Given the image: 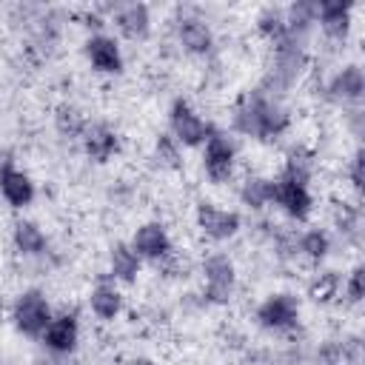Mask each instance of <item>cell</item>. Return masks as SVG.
I'll use <instances>...</instances> for the list:
<instances>
[{
	"label": "cell",
	"mask_w": 365,
	"mask_h": 365,
	"mask_svg": "<svg viewBox=\"0 0 365 365\" xmlns=\"http://www.w3.org/2000/svg\"><path fill=\"white\" fill-rule=\"evenodd\" d=\"M140 259H148V262H163L165 257L174 254L171 248V234L163 222L151 220V222H143L137 225V231L131 234V242H128Z\"/></svg>",
	"instance_id": "9"
},
{
	"label": "cell",
	"mask_w": 365,
	"mask_h": 365,
	"mask_svg": "<svg viewBox=\"0 0 365 365\" xmlns=\"http://www.w3.org/2000/svg\"><path fill=\"white\" fill-rule=\"evenodd\" d=\"M257 31L274 46L279 43L285 34H288V23H285V9H277V6H268L257 14Z\"/></svg>",
	"instance_id": "25"
},
{
	"label": "cell",
	"mask_w": 365,
	"mask_h": 365,
	"mask_svg": "<svg viewBox=\"0 0 365 365\" xmlns=\"http://www.w3.org/2000/svg\"><path fill=\"white\" fill-rule=\"evenodd\" d=\"M177 43L182 46V51H188L194 57H205L214 48V31L202 17L182 14L177 20Z\"/></svg>",
	"instance_id": "15"
},
{
	"label": "cell",
	"mask_w": 365,
	"mask_h": 365,
	"mask_svg": "<svg viewBox=\"0 0 365 365\" xmlns=\"http://www.w3.org/2000/svg\"><path fill=\"white\" fill-rule=\"evenodd\" d=\"M0 197L11 205V208H29L37 197V188H34V180L14 168V163L9 157L0 160Z\"/></svg>",
	"instance_id": "11"
},
{
	"label": "cell",
	"mask_w": 365,
	"mask_h": 365,
	"mask_svg": "<svg viewBox=\"0 0 365 365\" xmlns=\"http://www.w3.org/2000/svg\"><path fill=\"white\" fill-rule=\"evenodd\" d=\"M237 291V265L228 254L214 251L202 259V299L211 305H228Z\"/></svg>",
	"instance_id": "2"
},
{
	"label": "cell",
	"mask_w": 365,
	"mask_h": 365,
	"mask_svg": "<svg viewBox=\"0 0 365 365\" xmlns=\"http://www.w3.org/2000/svg\"><path fill=\"white\" fill-rule=\"evenodd\" d=\"M339 291H342V282H339L336 271H322L308 285V294L314 302H331L334 297H339Z\"/></svg>",
	"instance_id": "27"
},
{
	"label": "cell",
	"mask_w": 365,
	"mask_h": 365,
	"mask_svg": "<svg viewBox=\"0 0 365 365\" xmlns=\"http://www.w3.org/2000/svg\"><path fill=\"white\" fill-rule=\"evenodd\" d=\"M40 342H43L54 356H68V354H74V351H77V342H80V319H77V314H68V311L54 314L51 322H48V328L43 331Z\"/></svg>",
	"instance_id": "10"
},
{
	"label": "cell",
	"mask_w": 365,
	"mask_h": 365,
	"mask_svg": "<svg viewBox=\"0 0 365 365\" xmlns=\"http://www.w3.org/2000/svg\"><path fill=\"white\" fill-rule=\"evenodd\" d=\"M285 180H294V182H302V185H311L314 180V154L302 145L291 148L285 154V163H282V174Z\"/></svg>",
	"instance_id": "22"
},
{
	"label": "cell",
	"mask_w": 365,
	"mask_h": 365,
	"mask_svg": "<svg viewBox=\"0 0 365 365\" xmlns=\"http://www.w3.org/2000/svg\"><path fill=\"white\" fill-rule=\"evenodd\" d=\"M211 128H214V125H211L208 120H202V117L191 108L188 100L177 97V100L171 103V108H168V134L177 140L180 148H200V145L208 140Z\"/></svg>",
	"instance_id": "4"
},
{
	"label": "cell",
	"mask_w": 365,
	"mask_h": 365,
	"mask_svg": "<svg viewBox=\"0 0 365 365\" xmlns=\"http://www.w3.org/2000/svg\"><path fill=\"white\" fill-rule=\"evenodd\" d=\"M128 365H157L151 356H134V359H128Z\"/></svg>",
	"instance_id": "31"
},
{
	"label": "cell",
	"mask_w": 365,
	"mask_h": 365,
	"mask_svg": "<svg viewBox=\"0 0 365 365\" xmlns=\"http://www.w3.org/2000/svg\"><path fill=\"white\" fill-rule=\"evenodd\" d=\"M154 160L160 163V168H171V171H177L182 165V148L177 145V140L171 134H157V140H154Z\"/></svg>",
	"instance_id": "26"
},
{
	"label": "cell",
	"mask_w": 365,
	"mask_h": 365,
	"mask_svg": "<svg viewBox=\"0 0 365 365\" xmlns=\"http://www.w3.org/2000/svg\"><path fill=\"white\" fill-rule=\"evenodd\" d=\"M317 26L322 29V34L328 40H348L351 29H354V6L342 3V0H319L317 6Z\"/></svg>",
	"instance_id": "12"
},
{
	"label": "cell",
	"mask_w": 365,
	"mask_h": 365,
	"mask_svg": "<svg viewBox=\"0 0 365 365\" xmlns=\"http://www.w3.org/2000/svg\"><path fill=\"white\" fill-rule=\"evenodd\" d=\"M348 180L354 185V191H362V182H365V160H362V151L356 148L351 163H348Z\"/></svg>",
	"instance_id": "29"
},
{
	"label": "cell",
	"mask_w": 365,
	"mask_h": 365,
	"mask_svg": "<svg viewBox=\"0 0 365 365\" xmlns=\"http://www.w3.org/2000/svg\"><path fill=\"white\" fill-rule=\"evenodd\" d=\"M114 26L128 40H145L151 34V9L145 3H123L114 11Z\"/></svg>",
	"instance_id": "17"
},
{
	"label": "cell",
	"mask_w": 365,
	"mask_h": 365,
	"mask_svg": "<svg viewBox=\"0 0 365 365\" xmlns=\"http://www.w3.org/2000/svg\"><path fill=\"white\" fill-rule=\"evenodd\" d=\"M80 143H83V151H86V157L91 163H108L120 148L117 131L111 125H106V123H88L83 137H80Z\"/></svg>",
	"instance_id": "16"
},
{
	"label": "cell",
	"mask_w": 365,
	"mask_h": 365,
	"mask_svg": "<svg viewBox=\"0 0 365 365\" xmlns=\"http://www.w3.org/2000/svg\"><path fill=\"white\" fill-rule=\"evenodd\" d=\"M194 222H197V228H200L208 240H214V242L234 240V237L240 234V228H242V217H240L234 208H220L217 202H208V200L197 202V208H194Z\"/></svg>",
	"instance_id": "7"
},
{
	"label": "cell",
	"mask_w": 365,
	"mask_h": 365,
	"mask_svg": "<svg viewBox=\"0 0 365 365\" xmlns=\"http://www.w3.org/2000/svg\"><path fill=\"white\" fill-rule=\"evenodd\" d=\"M51 317H54L51 314V305H48L46 294L37 291V288L23 291L14 299V305H11V322H14V328L23 336H31V339H40L43 336V331L51 322Z\"/></svg>",
	"instance_id": "3"
},
{
	"label": "cell",
	"mask_w": 365,
	"mask_h": 365,
	"mask_svg": "<svg viewBox=\"0 0 365 365\" xmlns=\"http://www.w3.org/2000/svg\"><path fill=\"white\" fill-rule=\"evenodd\" d=\"M271 205H277L288 220L305 222L314 211L311 185H302V182H294L285 177H274V202Z\"/></svg>",
	"instance_id": "8"
},
{
	"label": "cell",
	"mask_w": 365,
	"mask_h": 365,
	"mask_svg": "<svg viewBox=\"0 0 365 365\" xmlns=\"http://www.w3.org/2000/svg\"><path fill=\"white\" fill-rule=\"evenodd\" d=\"M86 125H88V120H86V114H83L77 106L63 103V106L54 111V128H57V134L66 137V140H80L83 131H86Z\"/></svg>",
	"instance_id": "24"
},
{
	"label": "cell",
	"mask_w": 365,
	"mask_h": 365,
	"mask_svg": "<svg viewBox=\"0 0 365 365\" xmlns=\"http://www.w3.org/2000/svg\"><path fill=\"white\" fill-rule=\"evenodd\" d=\"M342 291H345V297H348L351 305H359L362 302V297H365V268L362 265H354V271L342 282Z\"/></svg>",
	"instance_id": "28"
},
{
	"label": "cell",
	"mask_w": 365,
	"mask_h": 365,
	"mask_svg": "<svg viewBox=\"0 0 365 365\" xmlns=\"http://www.w3.org/2000/svg\"><path fill=\"white\" fill-rule=\"evenodd\" d=\"M11 245L17 254L23 257H43L48 248V237L43 234V228L31 220H17L11 225Z\"/></svg>",
	"instance_id": "21"
},
{
	"label": "cell",
	"mask_w": 365,
	"mask_h": 365,
	"mask_svg": "<svg viewBox=\"0 0 365 365\" xmlns=\"http://www.w3.org/2000/svg\"><path fill=\"white\" fill-rule=\"evenodd\" d=\"M342 356H345V345H336V342H325L317 351V362L319 365H339Z\"/></svg>",
	"instance_id": "30"
},
{
	"label": "cell",
	"mask_w": 365,
	"mask_h": 365,
	"mask_svg": "<svg viewBox=\"0 0 365 365\" xmlns=\"http://www.w3.org/2000/svg\"><path fill=\"white\" fill-rule=\"evenodd\" d=\"M328 100L342 103V106H356L365 97V71L356 63L342 66L331 80H328Z\"/></svg>",
	"instance_id": "13"
},
{
	"label": "cell",
	"mask_w": 365,
	"mask_h": 365,
	"mask_svg": "<svg viewBox=\"0 0 365 365\" xmlns=\"http://www.w3.org/2000/svg\"><path fill=\"white\" fill-rule=\"evenodd\" d=\"M254 317H257V322L265 331L285 334V331H291V328L299 325V299H297V294H288V291L268 294L257 305V314Z\"/></svg>",
	"instance_id": "6"
},
{
	"label": "cell",
	"mask_w": 365,
	"mask_h": 365,
	"mask_svg": "<svg viewBox=\"0 0 365 365\" xmlns=\"http://www.w3.org/2000/svg\"><path fill=\"white\" fill-rule=\"evenodd\" d=\"M234 168H237V145L234 140L220 131V128H211L208 140L202 143V171L205 177L214 182V185H222L234 177Z\"/></svg>",
	"instance_id": "5"
},
{
	"label": "cell",
	"mask_w": 365,
	"mask_h": 365,
	"mask_svg": "<svg viewBox=\"0 0 365 365\" xmlns=\"http://www.w3.org/2000/svg\"><path fill=\"white\" fill-rule=\"evenodd\" d=\"M140 271H143V259L137 257V251L128 242H114L108 248V277L114 282L131 285V282H137Z\"/></svg>",
	"instance_id": "18"
},
{
	"label": "cell",
	"mask_w": 365,
	"mask_h": 365,
	"mask_svg": "<svg viewBox=\"0 0 365 365\" xmlns=\"http://www.w3.org/2000/svg\"><path fill=\"white\" fill-rule=\"evenodd\" d=\"M240 202L248 211H262L274 202V177H262V174H248L240 188H237Z\"/></svg>",
	"instance_id": "20"
},
{
	"label": "cell",
	"mask_w": 365,
	"mask_h": 365,
	"mask_svg": "<svg viewBox=\"0 0 365 365\" xmlns=\"http://www.w3.org/2000/svg\"><path fill=\"white\" fill-rule=\"evenodd\" d=\"M86 60L100 74H120L123 71L120 43H117V37H111L106 31L103 34H88V40H86Z\"/></svg>",
	"instance_id": "14"
},
{
	"label": "cell",
	"mask_w": 365,
	"mask_h": 365,
	"mask_svg": "<svg viewBox=\"0 0 365 365\" xmlns=\"http://www.w3.org/2000/svg\"><path fill=\"white\" fill-rule=\"evenodd\" d=\"M88 308H91V314H94L97 319H103V322H111V319L120 317V311H123V294H120V288L114 285V279H100V282L88 291Z\"/></svg>",
	"instance_id": "19"
},
{
	"label": "cell",
	"mask_w": 365,
	"mask_h": 365,
	"mask_svg": "<svg viewBox=\"0 0 365 365\" xmlns=\"http://www.w3.org/2000/svg\"><path fill=\"white\" fill-rule=\"evenodd\" d=\"M297 254L308 257L311 262H319L331 254V234L325 228H308L297 237Z\"/></svg>",
	"instance_id": "23"
},
{
	"label": "cell",
	"mask_w": 365,
	"mask_h": 365,
	"mask_svg": "<svg viewBox=\"0 0 365 365\" xmlns=\"http://www.w3.org/2000/svg\"><path fill=\"white\" fill-rule=\"evenodd\" d=\"M291 125V111L282 106L279 97L265 94L262 88H254L251 94L240 97L237 106L231 108V131L268 143L285 134Z\"/></svg>",
	"instance_id": "1"
}]
</instances>
